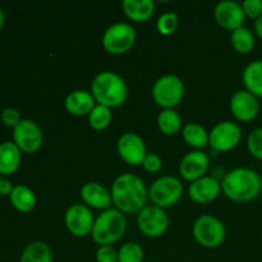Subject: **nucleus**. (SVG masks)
I'll list each match as a JSON object with an SVG mask.
<instances>
[{
	"instance_id": "nucleus-1",
	"label": "nucleus",
	"mask_w": 262,
	"mask_h": 262,
	"mask_svg": "<svg viewBox=\"0 0 262 262\" xmlns=\"http://www.w3.org/2000/svg\"><path fill=\"white\" fill-rule=\"evenodd\" d=\"M112 199L115 209L123 214H138L147 206L148 189L142 178L132 173L118 176L112 184Z\"/></svg>"
},
{
	"instance_id": "nucleus-2",
	"label": "nucleus",
	"mask_w": 262,
	"mask_h": 262,
	"mask_svg": "<svg viewBox=\"0 0 262 262\" xmlns=\"http://www.w3.org/2000/svg\"><path fill=\"white\" fill-rule=\"evenodd\" d=\"M222 191L235 202H250L262 191V178L251 168H235L225 174L222 181Z\"/></svg>"
},
{
	"instance_id": "nucleus-3",
	"label": "nucleus",
	"mask_w": 262,
	"mask_h": 262,
	"mask_svg": "<svg viewBox=\"0 0 262 262\" xmlns=\"http://www.w3.org/2000/svg\"><path fill=\"white\" fill-rule=\"evenodd\" d=\"M91 94L99 105L118 107L128 99V86L124 78L112 71L100 72L91 82Z\"/></svg>"
},
{
	"instance_id": "nucleus-4",
	"label": "nucleus",
	"mask_w": 262,
	"mask_h": 262,
	"mask_svg": "<svg viewBox=\"0 0 262 262\" xmlns=\"http://www.w3.org/2000/svg\"><path fill=\"white\" fill-rule=\"evenodd\" d=\"M127 229L124 214L115 207L104 210L95 219L91 237L99 246H113L120 239Z\"/></svg>"
},
{
	"instance_id": "nucleus-5",
	"label": "nucleus",
	"mask_w": 262,
	"mask_h": 262,
	"mask_svg": "<svg viewBox=\"0 0 262 262\" xmlns=\"http://www.w3.org/2000/svg\"><path fill=\"white\" fill-rule=\"evenodd\" d=\"M192 233L196 242L205 248L219 247L227 237L224 223L210 214L200 215L197 217L192 227Z\"/></svg>"
},
{
	"instance_id": "nucleus-6",
	"label": "nucleus",
	"mask_w": 262,
	"mask_h": 262,
	"mask_svg": "<svg viewBox=\"0 0 262 262\" xmlns=\"http://www.w3.org/2000/svg\"><path fill=\"white\" fill-rule=\"evenodd\" d=\"M136 40H137V33L132 25L117 22L105 30L101 42L107 53L122 55L133 48Z\"/></svg>"
},
{
	"instance_id": "nucleus-7",
	"label": "nucleus",
	"mask_w": 262,
	"mask_h": 262,
	"mask_svg": "<svg viewBox=\"0 0 262 262\" xmlns=\"http://www.w3.org/2000/svg\"><path fill=\"white\" fill-rule=\"evenodd\" d=\"M184 83L178 76L165 74L152 86V99L163 109H174L184 97Z\"/></svg>"
},
{
	"instance_id": "nucleus-8",
	"label": "nucleus",
	"mask_w": 262,
	"mask_h": 262,
	"mask_svg": "<svg viewBox=\"0 0 262 262\" xmlns=\"http://www.w3.org/2000/svg\"><path fill=\"white\" fill-rule=\"evenodd\" d=\"M183 194V184L177 177L163 176L156 179L148 188V199L154 205L168 209L174 206Z\"/></svg>"
},
{
	"instance_id": "nucleus-9",
	"label": "nucleus",
	"mask_w": 262,
	"mask_h": 262,
	"mask_svg": "<svg viewBox=\"0 0 262 262\" xmlns=\"http://www.w3.org/2000/svg\"><path fill=\"white\" fill-rule=\"evenodd\" d=\"M138 229L150 238H159L168 230L169 216L165 209L147 205L137 215Z\"/></svg>"
},
{
	"instance_id": "nucleus-10",
	"label": "nucleus",
	"mask_w": 262,
	"mask_h": 262,
	"mask_svg": "<svg viewBox=\"0 0 262 262\" xmlns=\"http://www.w3.org/2000/svg\"><path fill=\"white\" fill-rule=\"evenodd\" d=\"M242 140V129L230 120L219 122L209 132V145L217 152H227L239 145Z\"/></svg>"
},
{
	"instance_id": "nucleus-11",
	"label": "nucleus",
	"mask_w": 262,
	"mask_h": 262,
	"mask_svg": "<svg viewBox=\"0 0 262 262\" xmlns=\"http://www.w3.org/2000/svg\"><path fill=\"white\" fill-rule=\"evenodd\" d=\"M13 142L26 154L38 151L43 142V135L40 125L31 119H22L17 127L13 128Z\"/></svg>"
},
{
	"instance_id": "nucleus-12",
	"label": "nucleus",
	"mask_w": 262,
	"mask_h": 262,
	"mask_svg": "<svg viewBox=\"0 0 262 262\" xmlns=\"http://www.w3.org/2000/svg\"><path fill=\"white\" fill-rule=\"evenodd\" d=\"M64 223L71 234L76 237H86L91 234L94 228V214L87 205L74 204L67 209Z\"/></svg>"
},
{
	"instance_id": "nucleus-13",
	"label": "nucleus",
	"mask_w": 262,
	"mask_h": 262,
	"mask_svg": "<svg viewBox=\"0 0 262 262\" xmlns=\"http://www.w3.org/2000/svg\"><path fill=\"white\" fill-rule=\"evenodd\" d=\"M117 150L122 160L129 165H142L143 159L147 155L145 141L135 132H125L117 142Z\"/></svg>"
},
{
	"instance_id": "nucleus-14",
	"label": "nucleus",
	"mask_w": 262,
	"mask_h": 262,
	"mask_svg": "<svg viewBox=\"0 0 262 262\" xmlns=\"http://www.w3.org/2000/svg\"><path fill=\"white\" fill-rule=\"evenodd\" d=\"M214 18L217 25L229 31L243 27L246 14L243 12L242 4L234 0H223L214 8Z\"/></svg>"
},
{
	"instance_id": "nucleus-15",
	"label": "nucleus",
	"mask_w": 262,
	"mask_h": 262,
	"mask_svg": "<svg viewBox=\"0 0 262 262\" xmlns=\"http://www.w3.org/2000/svg\"><path fill=\"white\" fill-rule=\"evenodd\" d=\"M229 107L233 117L241 122H251L260 113L258 99L247 90H239L234 92L230 99Z\"/></svg>"
},
{
	"instance_id": "nucleus-16",
	"label": "nucleus",
	"mask_w": 262,
	"mask_h": 262,
	"mask_svg": "<svg viewBox=\"0 0 262 262\" xmlns=\"http://www.w3.org/2000/svg\"><path fill=\"white\" fill-rule=\"evenodd\" d=\"M210 166V158L201 150L186 154L179 163V174L186 181L194 182L206 174Z\"/></svg>"
},
{
	"instance_id": "nucleus-17",
	"label": "nucleus",
	"mask_w": 262,
	"mask_h": 262,
	"mask_svg": "<svg viewBox=\"0 0 262 262\" xmlns=\"http://www.w3.org/2000/svg\"><path fill=\"white\" fill-rule=\"evenodd\" d=\"M222 182L214 177H202L197 181L191 182L188 187V196L197 204H209L219 197L222 193Z\"/></svg>"
},
{
	"instance_id": "nucleus-18",
	"label": "nucleus",
	"mask_w": 262,
	"mask_h": 262,
	"mask_svg": "<svg viewBox=\"0 0 262 262\" xmlns=\"http://www.w3.org/2000/svg\"><path fill=\"white\" fill-rule=\"evenodd\" d=\"M81 197L84 205L91 209L107 210L112 207V193L99 182H87L81 188Z\"/></svg>"
},
{
	"instance_id": "nucleus-19",
	"label": "nucleus",
	"mask_w": 262,
	"mask_h": 262,
	"mask_svg": "<svg viewBox=\"0 0 262 262\" xmlns=\"http://www.w3.org/2000/svg\"><path fill=\"white\" fill-rule=\"evenodd\" d=\"M64 105H66L67 112L71 113L72 115L84 117V115H89L96 106V101L91 92L86 90H74L71 94L67 95Z\"/></svg>"
},
{
	"instance_id": "nucleus-20",
	"label": "nucleus",
	"mask_w": 262,
	"mask_h": 262,
	"mask_svg": "<svg viewBox=\"0 0 262 262\" xmlns=\"http://www.w3.org/2000/svg\"><path fill=\"white\" fill-rule=\"evenodd\" d=\"M20 152L14 142L5 141L0 143V174L2 176H12L18 170L20 165Z\"/></svg>"
},
{
	"instance_id": "nucleus-21",
	"label": "nucleus",
	"mask_w": 262,
	"mask_h": 262,
	"mask_svg": "<svg viewBox=\"0 0 262 262\" xmlns=\"http://www.w3.org/2000/svg\"><path fill=\"white\" fill-rule=\"evenodd\" d=\"M123 12L135 22H146L155 13L154 0H123Z\"/></svg>"
},
{
	"instance_id": "nucleus-22",
	"label": "nucleus",
	"mask_w": 262,
	"mask_h": 262,
	"mask_svg": "<svg viewBox=\"0 0 262 262\" xmlns=\"http://www.w3.org/2000/svg\"><path fill=\"white\" fill-rule=\"evenodd\" d=\"M246 90L256 97H262V60H253L246 66L242 74Z\"/></svg>"
},
{
	"instance_id": "nucleus-23",
	"label": "nucleus",
	"mask_w": 262,
	"mask_h": 262,
	"mask_svg": "<svg viewBox=\"0 0 262 262\" xmlns=\"http://www.w3.org/2000/svg\"><path fill=\"white\" fill-rule=\"evenodd\" d=\"M9 199L13 207L20 212H31L37 204L35 192L28 188L27 186H23V184L14 186Z\"/></svg>"
},
{
	"instance_id": "nucleus-24",
	"label": "nucleus",
	"mask_w": 262,
	"mask_h": 262,
	"mask_svg": "<svg viewBox=\"0 0 262 262\" xmlns=\"http://www.w3.org/2000/svg\"><path fill=\"white\" fill-rule=\"evenodd\" d=\"M183 140L194 148H204L209 145V132L200 123H187L182 129Z\"/></svg>"
},
{
	"instance_id": "nucleus-25",
	"label": "nucleus",
	"mask_w": 262,
	"mask_h": 262,
	"mask_svg": "<svg viewBox=\"0 0 262 262\" xmlns=\"http://www.w3.org/2000/svg\"><path fill=\"white\" fill-rule=\"evenodd\" d=\"M19 262H53V252L45 242L35 241L26 246Z\"/></svg>"
},
{
	"instance_id": "nucleus-26",
	"label": "nucleus",
	"mask_w": 262,
	"mask_h": 262,
	"mask_svg": "<svg viewBox=\"0 0 262 262\" xmlns=\"http://www.w3.org/2000/svg\"><path fill=\"white\" fill-rule=\"evenodd\" d=\"M158 127L164 135L174 136L182 129V118L174 109H163L158 115Z\"/></svg>"
},
{
	"instance_id": "nucleus-27",
	"label": "nucleus",
	"mask_w": 262,
	"mask_h": 262,
	"mask_svg": "<svg viewBox=\"0 0 262 262\" xmlns=\"http://www.w3.org/2000/svg\"><path fill=\"white\" fill-rule=\"evenodd\" d=\"M230 42L238 53L248 54L255 48V36H253L252 31L243 26V27L232 31Z\"/></svg>"
},
{
	"instance_id": "nucleus-28",
	"label": "nucleus",
	"mask_w": 262,
	"mask_h": 262,
	"mask_svg": "<svg viewBox=\"0 0 262 262\" xmlns=\"http://www.w3.org/2000/svg\"><path fill=\"white\" fill-rule=\"evenodd\" d=\"M113 114L112 109L104 105L96 104V106L92 109L89 114V123L95 130H104L112 123Z\"/></svg>"
},
{
	"instance_id": "nucleus-29",
	"label": "nucleus",
	"mask_w": 262,
	"mask_h": 262,
	"mask_svg": "<svg viewBox=\"0 0 262 262\" xmlns=\"http://www.w3.org/2000/svg\"><path fill=\"white\" fill-rule=\"evenodd\" d=\"M145 252L140 243L127 242L118 251V262H142Z\"/></svg>"
},
{
	"instance_id": "nucleus-30",
	"label": "nucleus",
	"mask_w": 262,
	"mask_h": 262,
	"mask_svg": "<svg viewBox=\"0 0 262 262\" xmlns=\"http://www.w3.org/2000/svg\"><path fill=\"white\" fill-rule=\"evenodd\" d=\"M179 26V18L178 14L174 12H166L159 17L158 22H156V28H158L159 33L164 36L173 35L177 31Z\"/></svg>"
},
{
	"instance_id": "nucleus-31",
	"label": "nucleus",
	"mask_w": 262,
	"mask_h": 262,
	"mask_svg": "<svg viewBox=\"0 0 262 262\" xmlns=\"http://www.w3.org/2000/svg\"><path fill=\"white\" fill-rule=\"evenodd\" d=\"M248 151L258 160H262V127L256 128L250 133L247 140Z\"/></svg>"
},
{
	"instance_id": "nucleus-32",
	"label": "nucleus",
	"mask_w": 262,
	"mask_h": 262,
	"mask_svg": "<svg viewBox=\"0 0 262 262\" xmlns=\"http://www.w3.org/2000/svg\"><path fill=\"white\" fill-rule=\"evenodd\" d=\"M0 118H2V122L4 123L7 127H12V128L17 127V125L20 123V120H22L19 110H17L15 107H5V109L2 112Z\"/></svg>"
},
{
	"instance_id": "nucleus-33",
	"label": "nucleus",
	"mask_w": 262,
	"mask_h": 262,
	"mask_svg": "<svg viewBox=\"0 0 262 262\" xmlns=\"http://www.w3.org/2000/svg\"><path fill=\"white\" fill-rule=\"evenodd\" d=\"M142 166L148 173H158L163 168V159L158 154L147 152V155L142 161Z\"/></svg>"
},
{
	"instance_id": "nucleus-34",
	"label": "nucleus",
	"mask_w": 262,
	"mask_h": 262,
	"mask_svg": "<svg viewBox=\"0 0 262 262\" xmlns=\"http://www.w3.org/2000/svg\"><path fill=\"white\" fill-rule=\"evenodd\" d=\"M242 8L246 17L255 20L262 15V0H245L242 3Z\"/></svg>"
},
{
	"instance_id": "nucleus-35",
	"label": "nucleus",
	"mask_w": 262,
	"mask_h": 262,
	"mask_svg": "<svg viewBox=\"0 0 262 262\" xmlns=\"http://www.w3.org/2000/svg\"><path fill=\"white\" fill-rule=\"evenodd\" d=\"M95 257L97 262H118V251L113 246H100Z\"/></svg>"
},
{
	"instance_id": "nucleus-36",
	"label": "nucleus",
	"mask_w": 262,
	"mask_h": 262,
	"mask_svg": "<svg viewBox=\"0 0 262 262\" xmlns=\"http://www.w3.org/2000/svg\"><path fill=\"white\" fill-rule=\"evenodd\" d=\"M13 184L10 183L8 179H4L3 178L2 181H0V194L2 196H10V193L13 192Z\"/></svg>"
},
{
	"instance_id": "nucleus-37",
	"label": "nucleus",
	"mask_w": 262,
	"mask_h": 262,
	"mask_svg": "<svg viewBox=\"0 0 262 262\" xmlns=\"http://www.w3.org/2000/svg\"><path fill=\"white\" fill-rule=\"evenodd\" d=\"M255 31L258 37L262 38V15L255 20Z\"/></svg>"
},
{
	"instance_id": "nucleus-38",
	"label": "nucleus",
	"mask_w": 262,
	"mask_h": 262,
	"mask_svg": "<svg viewBox=\"0 0 262 262\" xmlns=\"http://www.w3.org/2000/svg\"><path fill=\"white\" fill-rule=\"evenodd\" d=\"M4 13H3V10L0 9V31H2L3 26H4Z\"/></svg>"
},
{
	"instance_id": "nucleus-39",
	"label": "nucleus",
	"mask_w": 262,
	"mask_h": 262,
	"mask_svg": "<svg viewBox=\"0 0 262 262\" xmlns=\"http://www.w3.org/2000/svg\"><path fill=\"white\" fill-rule=\"evenodd\" d=\"M2 179H3V178H2V174H0V181H2Z\"/></svg>"
},
{
	"instance_id": "nucleus-40",
	"label": "nucleus",
	"mask_w": 262,
	"mask_h": 262,
	"mask_svg": "<svg viewBox=\"0 0 262 262\" xmlns=\"http://www.w3.org/2000/svg\"><path fill=\"white\" fill-rule=\"evenodd\" d=\"M261 196H262V191H261Z\"/></svg>"
}]
</instances>
